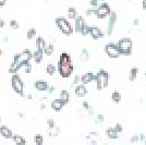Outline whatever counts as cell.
<instances>
[{"instance_id":"18","label":"cell","mask_w":146,"mask_h":145,"mask_svg":"<svg viewBox=\"0 0 146 145\" xmlns=\"http://www.w3.org/2000/svg\"><path fill=\"white\" fill-rule=\"evenodd\" d=\"M46 41L43 36H36V39H35V47H36L37 50H42L43 51L45 47H46Z\"/></svg>"},{"instance_id":"26","label":"cell","mask_w":146,"mask_h":145,"mask_svg":"<svg viewBox=\"0 0 146 145\" xmlns=\"http://www.w3.org/2000/svg\"><path fill=\"white\" fill-rule=\"evenodd\" d=\"M56 72H57V67L55 65H52V63H48L47 66H46V73L50 75V76H52V75H55Z\"/></svg>"},{"instance_id":"35","label":"cell","mask_w":146,"mask_h":145,"mask_svg":"<svg viewBox=\"0 0 146 145\" xmlns=\"http://www.w3.org/2000/svg\"><path fill=\"white\" fill-rule=\"evenodd\" d=\"M95 9L96 8H88L85 11L86 17H95Z\"/></svg>"},{"instance_id":"20","label":"cell","mask_w":146,"mask_h":145,"mask_svg":"<svg viewBox=\"0 0 146 145\" xmlns=\"http://www.w3.org/2000/svg\"><path fill=\"white\" fill-rule=\"evenodd\" d=\"M59 99H60L64 105H67L70 102V93L67 90H62L59 94Z\"/></svg>"},{"instance_id":"36","label":"cell","mask_w":146,"mask_h":145,"mask_svg":"<svg viewBox=\"0 0 146 145\" xmlns=\"http://www.w3.org/2000/svg\"><path fill=\"white\" fill-rule=\"evenodd\" d=\"M80 83H81V75L76 74V75L74 76L73 81H72V87H73V86H75V85L80 84Z\"/></svg>"},{"instance_id":"3","label":"cell","mask_w":146,"mask_h":145,"mask_svg":"<svg viewBox=\"0 0 146 145\" xmlns=\"http://www.w3.org/2000/svg\"><path fill=\"white\" fill-rule=\"evenodd\" d=\"M117 47L119 49L120 56H124V57H129L132 55V50H133V42L131 38L129 37H123L121 39H119L117 43Z\"/></svg>"},{"instance_id":"43","label":"cell","mask_w":146,"mask_h":145,"mask_svg":"<svg viewBox=\"0 0 146 145\" xmlns=\"http://www.w3.org/2000/svg\"><path fill=\"white\" fill-rule=\"evenodd\" d=\"M139 139H140V142H144L146 140V135L144 133H140L139 134Z\"/></svg>"},{"instance_id":"14","label":"cell","mask_w":146,"mask_h":145,"mask_svg":"<svg viewBox=\"0 0 146 145\" xmlns=\"http://www.w3.org/2000/svg\"><path fill=\"white\" fill-rule=\"evenodd\" d=\"M0 135L7 140H11L12 139L13 132H12V130L8 127V126L2 124V126H0Z\"/></svg>"},{"instance_id":"55","label":"cell","mask_w":146,"mask_h":145,"mask_svg":"<svg viewBox=\"0 0 146 145\" xmlns=\"http://www.w3.org/2000/svg\"><path fill=\"white\" fill-rule=\"evenodd\" d=\"M129 1H132V0H129Z\"/></svg>"},{"instance_id":"38","label":"cell","mask_w":146,"mask_h":145,"mask_svg":"<svg viewBox=\"0 0 146 145\" xmlns=\"http://www.w3.org/2000/svg\"><path fill=\"white\" fill-rule=\"evenodd\" d=\"M47 126H48V129H52V128H55L57 124H56L55 120H54L52 118H49L48 120H47Z\"/></svg>"},{"instance_id":"49","label":"cell","mask_w":146,"mask_h":145,"mask_svg":"<svg viewBox=\"0 0 146 145\" xmlns=\"http://www.w3.org/2000/svg\"><path fill=\"white\" fill-rule=\"evenodd\" d=\"M45 108H46V105H45V104H40V107H39V109H40V110H44Z\"/></svg>"},{"instance_id":"7","label":"cell","mask_w":146,"mask_h":145,"mask_svg":"<svg viewBox=\"0 0 146 145\" xmlns=\"http://www.w3.org/2000/svg\"><path fill=\"white\" fill-rule=\"evenodd\" d=\"M86 27H87V24H86L85 19L83 18L82 15H78L75 20H74V25H73V30L75 33H79L82 36H86Z\"/></svg>"},{"instance_id":"45","label":"cell","mask_w":146,"mask_h":145,"mask_svg":"<svg viewBox=\"0 0 146 145\" xmlns=\"http://www.w3.org/2000/svg\"><path fill=\"white\" fill-rule=\"evenodd\" d=\"M139 24H140V20L136 18L133 20V25L134 26H139Z\"/></svg>"},{"instance_id":"57","label":"cell","mask_w":146,"mask_h":145,"mask_svg":"<svg viewBox=\"0 0 146 145\" xmlns=\"http://www.w3.org/2000/svg\"><path fill=\"white\" fill-rule=\"evenodd\" d=\"M104 145H107V144H104Z\"/></svg>"},{"instance_id":"58","label":"cell","mask_w":146,"mask_h":145,"mask_svg":"<svg viewBox=\"0 0 146 145\" xmlns=\"http://www.w3.org/2000/svg\"><path fill=\"white\" fill-rule=\"evenodd\" d=\"M14 145H15V144H14Z\"/></svg>"},{"instance_id":"54","label":"cell","mask_w":146,"mask_h":145,"mask_svg":"<svg viewBox=\"0 0 146 145\" xmlns=\"http://www.w3.org/2000/svg\"><path fill=\"white\" fill-rule=\"evenodd\" d=\"M145 78H146V72H145Z\"/></svg>"},{"instance_id":"37","label":"cell","mask_w":146,"mask_h":145,"mask_svg":"<svg viewBox=\"0 0 146 145\" xmlns=\"http://www.w3.org/2000/svg\"><path fill=\"white\" fill-rule=\"evenodd\" d=\"M98 136H99V133L95 132V131H92V132L88 133V135L86 136V139H87V140H92V139H94V138H98Z\"/></svg>"},{"instance_id":"46","label":"cell","mask_w":146,"mask_h":145,"mask_svg":"<svg viewBox=\"0 0 146 145\" xmlns=\"http://www.w3.org/2000/svg\"><path fill=\"white\" fill-rule=\"evenodd\" d=\"M7 1L8 0H0V8H3L7 5Z\"/></svg>"},{"instance_id":"27","label":"cell","mask_w":146,"mask_h":145,"mask_svg":"<svg viewBox=\"0 0 146 145\" xmlns=\"http://www.w3.org/2000/svg\"><path fill=\"white\" fill-rule=\"evenodd\" d=\"M44 51V55H46V56H52L54 54V51H55V46H54V44H48V45H46V47L45 49L43 50Z\"/></svg>"},{"instance_id":"8","label":"cell","mask_w":146,"mask_h":145,"mask_svg":"<svg viewBox=\"0 0 146 145\" xmlns=\"http://www.w3.org/2000/svg\"><path fill=\"white\" fill-rule=\"evenodd\" d=\"M111 13V7L108 3H102L95 9V17L98 20H104L107 17H109Z\"/></svg>"},{"instance_id":"11","label":"cell","mask_w":146,"mask_h":145,"mask_svg":"<svg viewBox=\"0 0 146 145\" xmlns=\"http://www.w3.org/2000/svg\"><path fill=\"white\" fill-rule=\"evenodd\" d=\"M117 19H118L117 12L111 11L109 18H108V24H107V31H106V34H107L108 36H111L112 33H113L115 26H116V24H117Z\"/></svg>"},{"instance_id":"13","label":"cell","mask_w":146,"mask_h":145,"mask_svg":"<svg viewBox=\"0 0 146 145\" xmlns=\"http://www.w3.org/2000/svg\"><path fill=\"white\" fill-rule=\"evenodd\" d=\"M49 84L44 80H37L34 82V88L38 92H47Z\"/></svg>"},{"instance_id":"21","label":"cell","mask_w":146,"mask_h":145,"mask_svg":"<svg viewBox=\"0 0 146 145\" xmlns=\"http://www.w3.org/2000/svg\"><path fill=\"white\" fill-rule=\"evenodd\" d=\"M106 135L111 140H118L119 139V133H117L115 130H113V128H108V129H106Z\"/></svg>"},{"instance_id":"24","label":"cell","mask_w":146,"mask_h":145,"mask_svg":"<svg viewBox=\"0 0 146 145\" xmlns=\"http://www.w3.org/2000/svg\"><path fill=\"white\" fill-rule=\"evenodd\" d=\"M78 15H79V14H78L76 9H75L74 7H69V9H68V19H69V20H75V18H76Z\"/></svg>"},{"instance_id":"47","label":"cell","mask_w":146,"mask_h":145,"mask_svg":"<svg viewBox=\"0 0 146 145\" xmlns=\"http://www.w3.org/2000/svg\"><path fill=\"white\" fill-rule=\"evenodd\" d=\"M142 8H143V10H146V0L142 1Z\"/></svg>"},{"instance_id":"52","label":"cell","mask_w":146,"mask_h":145,"mask_svg":"<svg viewBox=\"0 0 146 145\" xmlns=\"http://www.w3.org/2000/svg\"><path fill=\"white\" fill-rule=\"evenodd\" d=\"M0 126H1V117H0Z\"/></svg>"},{"instance_id":"51","label":"cell","mask_w":146,"mask_h":145,"mask_svg":"<svg viewBox=\"0 0 146 145\" xmlns=\"http://www.w3.org/2000/svg\"><path fill=\"white\" fill-rule=\"evenodd\" d=\"M0 56H2V49L0 48Z\"/></svg>"},{"instance_id":"9","label":"cell","mask_w":146,"mask_h":145,"mask_svg":"<svg viewBox=\"0 0 146 145\" xmlns=\"http://www.w3.org/2000/svg\"><path fill=\"white\" fill-rule=\"evenodd\" d=\"M104 51L111 59H118L120 57V53H119V49L117 47V44H112V43L106 44L104 47Z\"/></svg>"},{"instance_id":"10","label":"cell","mask_w":146,"mask_h":145,"mask_svg":"<svg viewBox=\"0 0 146 145\" xmlns=\"http://www.w3.org/2000/svg\"><path fill=\"white\" fill-rule=\"evenodd\" d=\"M86 34L90 35L94 41L102 39L105 36L102 29H99L98 26H90V25H87V27H86Z\"/></svg>"},{"instance_id":"23","label":"cell","mask_w":146,"mask_h":145,"mask_svg":"<svg viewBox=\"0 0 146 145\" xmlns=\"http://www.w3.org/2000/svg\"><path fill=\"white\" fill-rule=\"evenodd\" d=\"M80 61L81 62H87L88 59H90V53L86 48H83L80 53Z\"/></svg>"},{"instance_id":"32","label":"cell","mask_w":146,"mask_h":145,"mask_svg":"<svg viewBox=\"0 0 146 145\" xmlns=\"http://www.w3.org/2000/svg\"><path fill=\"white\" fill-rule=\"evenodd\" d=\"M104 120H105V118H104V115L103 114H97L96 117H95V123L96 124H103L104 123Z\"/></svg>"},{"instance_id":"53","label":"cell","mask_w":146,"mask_h":145,"mask_svg":"<svg viewBox=\"0 0 146 145\" xmlns=\"http://www.w3.org/2000/svg\"><path fill=\"white\" fill-rule=\"evenodd\" d=\"M144 144H145V145H146V140H145V141H144Z\"/></svg>"},{"instance_id":"41","label":"cell","mask_w":146,"mask_h":145,"mask_svg":"<svg viewBox=\"0 0 146 145\" xmlns=\"http://www.w3.org/2000/svg\"><path fill=\"white\" fill-rule=\"evenodd\" d=\"M82 107L85 109V110H88V109L91 108V105H90V103H88L87 100H84V102L82 103Z\"/></svg>"},{"instance_id":"30","label":"cell","mask_w":146,"mask_h":145,"mask_svg":"<svg viewBox=\"0 0 146 145\" xmlns=\"http://www.w3.org/2000/svg\"><path fill=\"white\" fill-rule=\"evenodd\" d=\"M34 143L35 145H43L44 142H45V139H44V136L42 134H39V133H37L34 135Z\"/></svg>"},{"instance_id":"25","label":"cell","mask_w":146,"mask_h":145,"mask_svg":"<svg viewBox=\"0 0 146 145\" xmlns=\"http://www.w3.org/2000/svg\"><path fill=\"white\" fill-rule=\"evenodd\" d=\"M37 35V31L35 27H31L29 29V31L26 32V39L27 41H32V39H34Z\"/></svg>"},{"instance_id":"34","label":"cell","mask_w":146,"mask_h":145,"mask_svg":"<svg viewBox=\"0 0 146 145\" xmlns=\"http://www.w3.org/2000/svg\"><path fill=\"white\" fill-rule=\"evenodd\" d=\"M24 73L25 74H30V73H32V71H33V67H32V63H27V65H25L24 67Z\"/></svg>"},{"instance_id":"33","label":"cell","mask_w":146,"mask_h":145,"mask_svg":"<svg viewBox=\"0 0 146 145\" xmlns=\"http://www.w3.org/2000/svg\"><path fill=\"white\" fill-rule=\"evenodd\" d=\"M113 130H115L117 133H119V134H120V133L123 132V130H124V129H123L121 123H116V124L113 126Z\"/></svg>"},{"instance_id":"2","label":"cell","mask_w":146,"mask_h":145,"mask_svg":"<svg viewBox=\"0 0 146 145\" xmlns=\"http://www.w3.org/2000/svg\"><path fill=\"white\" fill-rule=\"evenodd\" d=\"M57 71L61 78L68 79L72 75L74 71V67L72 63V57L68 53H61L59 56V60L57 65Z\"/></svg>"},{"instance_id":"5","label":"cell","mask_w":146,"mask_h":145,"mask_svg":"<svg viewBox=\"0 0 146 145\" xmlns=\"http://www.w3.org/2000/svg\"><path fill=\"white\" fill-rule=\"evenodd\" d=\"M55 23L57 25V27H58V30L60 31L62 34H64L66 36H71L73 33H74L73 25L70 23V21L68 19L62 18V17L56 18Z\"/></svg>"},{"instance_id":"39","label":"cell","mask_w":146,"mask_h":145,"mask_svg":"<svg viewBox=\"0 0 146 145\" xmlns=\"http://www.w3.org/2000/svg\"><path fill=\"white\" fill-rule=\"evenodd\" d=\"M140 142V139H139V134H134L130 138V143H137Z\"/></svg>"},{"instance_id":"40","label":"cell","mask_w":146,"mask_h":145,"mask_svg":"<svg viewBox=\"0 0 146 145\" xmlns=\"http://www.w3.org/2000/svg\"><path fill=\"white\" fill-rule=\"evenodd\" d=\"M90 5L92 8H97L99 6V0H90Z\"/></svg>"},{"instance_id":"12","label":"cell","mask_w":146,"mask_h":145,"mask_svg":"<svg viewBox=\"0 0 146 145\" xmlns=\"http://www.w3.org/2000/svg\"><path fill=\"white\" fill-rule=\"evenodd\" d=\"M74 93H75V95L80 98H82V97H85L87 95V87H86V85L82 84V83H80V84L75 85L74 86Z\"/></svg>"},{"instance_id":"17","label":"cell","mask_w":146,"mask_h":145,"mask_svg":"<svg viewBox=\"0 0 146 145\" xmlns=\"http://www.w3.org/2000/svg\"><path fill=\"white\" fill-rule=\"evenodd\" d=\"M43 58H44V51H42V50H37L36 49V50L32 54V59H33V61H34L36 65L42 63Z\"/></svg>"},{"instance_id":"29","label":"cell","mask_w":146,"mask_h":145,"mask_svg":"<svg viewBox=\"0 0 146 145\" xmlns=\"http://www.w3.org/2000/svg\"><path fill=\"white\" fill-rule=\"evenodd\" d=\"M59 134H60V128L58 127V126H56L55 128L48 130V135L50 138H57Z\"/></svg>"},{"instance_id":"44","label":"cell","mask_w":146,"mask_h":145,"mask_svg":"<svg viewBox=\"0 0 146 145\" xmlns=\"http://www.w3.org/2000/svg\"><path fill=\"white\" fill-rule=\"evenodd\" d=\"M5 25H6L5 20H3V19H0V29H3V27H5Z\"/></svg>"},{"instance_id":"15","label":"cell","mask_w":146,"mask_h":145,"mask_svg":"<svg viewBox=\"0 0 146 145\" xmlns=\"http://www.w3.org/2000/svg\"><path fill=\"white\" fill-rule=\"evenodd\" d=\"M95 79H96V75L92 72H87L83 75H81V83L82 84H90L92 82H95Z\"/></svg>"},{"instance_id":"28","label":"cell","mask_w":146,"mask_h":145,"mask_svg":"<svg viewBox=\"0 0 146 145\" xmlns=\"http://www.w3.org/2000/svg\"><path fill=\"white\" fill-rule=\"evenodd\" d=\"M121 94H120V92L118 91H113L111 93V100L113 102V103L116 104H119L121 102Z\"/></svg>"},{"instance_id":"31","label":"cell","mask_w":146,"mask_h":145,"mask_svg":"<svg viewBox=\"0 0 146 145\" xmlns=\"http://www.w3.org/2000/svg\"><path fill=\"white\" fill-rule=\"evenodd\" d=\"M9 26H10V29H12V30H19V27H20V24H19V22L17 20H10L9 21Z\"/></svg>"},{"instance_id":"19","label":"cell","mask_w":146,"mask_h":145,"mask_svg":"<svg viewBox=\"0 0 146 145\" xmlns=\"http://www.w3.org/2000/svg\"><path fill=\"white\" fill-rule=\"evenodd\" d=\"M14 142L15 145H26L27 144V141L25 140L24 136H22L21 134H13L12 139H11Z\"/></svg>"},{"instance_id":"50","label":"cell","mask_w":146,"mask_h":145,"mask_svg":"<svg viewBox=\"0 0 146 145\" xmlns=\"http://www.w3.org/2000/svg\"><path fill=\"white\" fill-rule=\"evenodd\" d=\"M18 116L20 118H23L24 117V114H22V112H18Z\"/></svg>"},{"instance_id":"22","label":"cell","mask_w":146,"mask_h":145,"mask_svg":"<svg viewBox=\"0 0 146 145\" xmlns=\"http://www.w3.org/2000/svg\"><path fill=\"white\" fill-rule=\"evenodd\" d=\"M137 74H139L137 67H132L131 70H130V73H129V81L130 82H134L136 80V78H137Z\"/></svg>"},{"instance_id":"56","label":"cell","mask_w":146,"mask_h":145,"mask_svg":"<svg viewBox=\"0 0 146 145\" xmlns=\"http://www.w3.org/2000/svg\"><path fill=\"white\" fill-rule=\"evenodd\" d=\"M102 1H105V0H102Z\"/></svg>"},{"instance_id":"6","label":"cell","mask_w":146,"mask_h":145,"mask_svg":"<svg viewBox=\"0 0 146 145\" xmlns=\"http://www.w3.org/2000/svg\"><path fill=\"white\" fill-rule=\"evenodd\" d=\"M11 87H12L13 92L15 94L20 95L21 97H25L24 94V82L22 81L21 76L19 75V73L17 74H12L11 75Z\"/></svg>"},{"instance_id":"16","label":"cell","mask_w":146,"mask_h":145,"mask_svg":"<svg viewBox=\"0 0 146 145\" xmlns=\"http://www.w3.org/2000/svg\"><path fill=\"white\" fill-rule=\"evenodd\" d=\"M64 106H66V105L62 103L59 98H55V99H52V100H51V103H50V107H51V109H52L54 111H56V112L61 111Z\"/></svg>"},{"instance_id":"42","label":"cell","mask_w":146,"mask_h":145,"mask_svg":"<svg viewBox=\"0 0 146 145\" xmlns=\"http://www.w3.org/2000/svg\"><path fill=\"white\" fill-rule=\"evenodd\" d=\"M55 91H56V86H50V85H49L48 90H47V93H48V94H52Z\"/></svg>"},{"instance_id":"4","label":"cell","mask_w":146,"mask_h":145,"mask_svg":"<svg viewBox=\"0 0 146 145\" xmlns=\"http://www.w3.org/2000/svg\"><path fill=\"white\" fill-rule=\"evenodd\" d=\"M96 79H95V82H96V90L97 91H103L105 88L108 87L109 85V80H110V74L106 70L104 69H100L96 74Z\"/></svg>"},{"instance_id":"1","label":"cell","mask_w":146,"mask_h":145,"mask_svg":"<svg viewBox=\"0 0 146 145\" xmlns=\"http://www.w3.org/2000/svg\"><path fill=\"white\" fill-rule=\"evenodd\" d=\"M32 54H33V51H31V49L26 48L23 51L14 55L13 61L11 62V65L9 66V68H8V72L10 73L11 75L19 73L21 68H23L25 65H27V63L31 62V60H32Z\"/></svg>"},{"instance_id":"48","label":"cell","mask_w":146,"mask_h":145,"mask_svg":"<svg viewBox=\"0 0 146 145\" xmlns=\"http://www.w3.org/2000/svg\"><path fill=\"white\" fill-rule=\"evenodd\" d=\"M33 98V94H31V93H29L27 95H26V99H29V100H31Z\"/></svg>"}]
</instances>
